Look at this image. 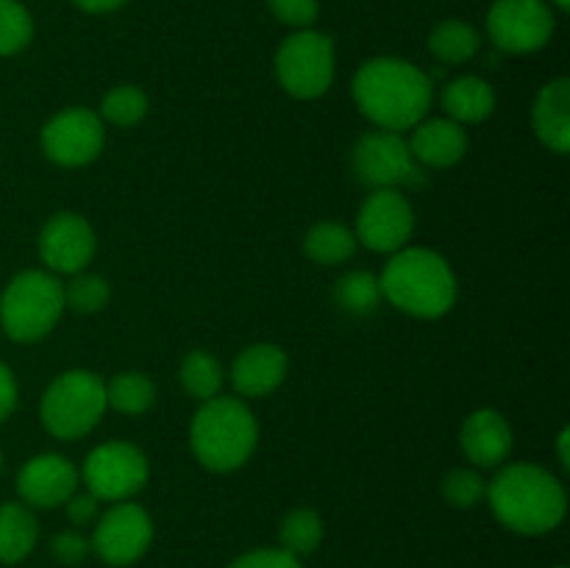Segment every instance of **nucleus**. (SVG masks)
<instances>
[{
    "label": "nucleus",
    "mask_w": 570,
    "mask_h": 568,
    "mask_svg": "<svg viewBox=\"0 0 570 568\" xmlns=\"http://www.w3.org/2000/svg\"><path fill=\"white\" fill-rule=\"evenodd\" d=\"M354 100L362 115L384 131L415 128L434 100L432 78L415 65L393 56L365 61L354 76Z\"/></svg>",
    "instance_id": "1"
},
{
    "label": "nucleus",
    "mask_w": 570,
    "mask_h": 568,
    "mask_svg": "<svg viewBox=\"0 0 570 568\" xmlns=\"http://www.w3.org/2000/svg\"><path fill=\"white\" fill-rule=\"evenodd\" d=\"M490 507L518 535H546L566 518L568 496L560 479L534 462H515L488 484Z\"/></svg>",
    "instance_id": "2"
},
{
    "label": "nucleus",
    "mask_w": 570,
    "mask_h": 568,
    "mask_svg": "<svg viewBox=\"0 0 570 568\" xmlns=\"http://www.w3.org/2000/svg\"><path fill=\"white\" fill-rule=\"evenodd\" d=\"M382 298L415 317H443L456 304V278L449 262L429 248H401L379 276Z\"/></svg>",
    "instance_id": "3"
},
{
    "label": "nucleus",
    "mask_w": 570,
    "mask_h": 568,
    "mask_svg": "<svg viewBox=\"0 0 570 568\" xmlns=\"http://www.w3.org/2000/svg\"><path fill=\"white\" fill-rule=\"evenodd\" d=\"M259 429L254 415L239 399L215 395L204 401L189 427V445L198 462L209 471L226 473L245 466L254 454Z\"/></svg>",
    "instance_id": "4"
},
{
    "label": "nucleus",
    "mask_w": 570,
    "mask_h": 568,
    "mask_svg": "<svg viewBox=\"0 0 570 568\" xmlns=\"http://www.w3.org/2000/svg\"><path fill=\"white\" fill-rule=\"evenodd\" d=\"M65 312V290L53 273L22 271L0 295V323L17 343H37L53 332Z\"/></svg>",
    "instance_id": "5"
},
{
    "label": "nucleus",
    "mask_w": 570,
    "mask_h": 568,
    "mask_svg": "<svg viewBox=\"0 0 570 568\" xmlns=\"http://www.w3.org/2000/svg\"><path fill=\"white\" fill-rule=\"evenodd\" d=\"M106 384L89 371H67L42 395V423L53 438L76 440L92 432L106 412Z\"/></svg>",
    "instance_id": "6"
},
{
    "label": "nucleus",
    "mask_w": 570,
    "mask_h": 568,
    "mask_svg": "<svg viewBox=\"0 0 570 568\" xmlns=\"http://www.w3.org/2000/svg\"><path fill=\"white\" fill-rule=\"evenodd\" d=\"M276 78L293 98H321L334 81V42L326 33H289L276 50Z\"/></svg>",
    "instance_id": "7"
},
{
    "label": "nucleus",
    "mask_w": 570,
    "mask_h": 568,
    "mask_svg": "<svg viewBox=\"0 0 570 568\" xmlns=\"http://www.w3.org/2000/svg\"><path fill=\"white\" fill-rule=\"evenodd\" d=\"M351 165L356 178L373 189L421 187L426 173L412 156L410 143L395 131H367L356 139L351 150Z\"/></svg>",
    "instance_id": "8"
},
{
    "label": "nucleus",
    "mask_w": 570,
    "mask_h": 568,
    "mask_svg": "<svg viewBox=\"0 0 570 568\" xmlns=\"http://www.w3.org/2000/svg\"><path fill=\"white\" fill-rule=\"evenodd\" d=\"M148 482V460L122 440L98 445L83 462V484L100 501H128Z\"/></svg>",
    "instance_id": "9"
},
{
    "label": "nucleus",
    "mask_w": 570,
    "mask_h": 568,
    "mask_svg": "<svg viewBox=\"0 0 570 568\" xmlns=\"http://www.w3.org/2000/svg\"><path fill=\"white\" fill-rule=\"evenodd\" d=\"M488 33L507 53H534L554 37V11L546 0H495Z\"/></svg>",
    "instance_id": "10"
},
{
    "label": "nucleus",
    "mask_w": 570,
    "mask_h": 568,
    "mask_svg": "<svg viewBox=\"0 0 570 568\" xmlns=\"http://www.w3.org/2000/svg\"><path fill=\"white\" fill-rule=\"evenodd\" d=\"M415 228L412 204L399 189H373L356 215V243L376 254H395L406 248Z\"/></svg>",
    "instance_id": "11"
},
{
    "label": "nucleus",
    "mask_w": 570,
    "mask_h": 568,
    "mask_svg": "<svg viewBox=\"0 0 570 568\" xmlns=\"http://www.w3.org/2000/svg\"><path fill=\"white\" fill-rule=\"evenodd\" d=\"M150 540H154V521L148 512L134 501H117L95 523L89 546L109 566H131L148 551Z\"/></svg>",
    "instance_id": "12"
},
{
    "label": "nucleus",
    "mask_w": 570,
    "mask_h": 568,
    "mask_svg": "<svg viewBox=\"0 0 570 568\" xmlns=\"http://www.w3.org/2000/svg\"><path fill=\"white\" fill-rule=\"evenodd\" d=\"M104 120L89 109H65L42 128V150L61 167H81L104 150Z\"/></svg>",
    "instance_id": "13"
},
{
    "label": "nucleus",
    "mask_w": 570,
    "mask_h": 568,
    "mask_svg": "<svg viewBox=\"0 0 570 568\" xmlns=\"http://www.w3.org/2000/svg\"><path fill=\"white\" fill-rule=\"evenodd\" d=\"M95 254V232L76 212H59L39 234V256L53 273H81Z\"/></svg>",
    "instance_id": "14"
},
{
    "label": "nucleus",
    "mask_w": 570,
    "mask_h": 568,
    "mask_svg": "<svg viewBox=\"0 0 570 568\" xmlns=\"http://www.w3.org/2000/svg\"><path fill=\"white\" fill-rule=\"evenodd\" d=\"M78 488V471L67 457L59 454H39L31 457L26 466L20 468L17 477V490H20L22 501L28 507H39V510H50L59 507L76 493Z\"/></svg>",
    "instance_id": "15"
},
{
    "label": "nucleus",
    "mask_w": 570,
    "mask_h": 568,
    "mask_svg": "<svg viewBox=\"0 0 570 568\" xmlns=\"http://www.w3.org/2000/svg\"><path fill=\"white\" fill-rule=\"evenodd\" d=\"M460 443L473 466L495 468L510 457L512 429L499 410H476L462 423Z\"/></svg>",
    "instance_id": "16"
},
{
    "label": "nucleus",
    "mask_w": 570,
    "mask_h": 568,
    "mask_svg": "<svg viewBox=\"0 0 570 568\" xmlns=\"http://www.w3.org/2000/svg\"><path fill=\"white\" fill-rule=\"evenodd\" d=\"M287 376V354L278 345H248L232 365V384L245 399L271 395Z\"/></svg>",
    "instance_id": "17"
},
{
    "label": "nucleus",
    "mask_w": 570,
    "mask_h": 568,
    "mask_svg": "<svg viewBox=\"0 0 570 568\" xmlns=\"http://www.w3.org/2000/svg\"><path fill=\"white\" fill-rule=\"evenodd\" d=\"M410 150L421 167L426 165L443 170V167L456 165L468 154V134L460 123L449 120V117L421 120L412 128Z\"/></svg>",
    "instance_id": "18"
},
{
    "label": "nucleus",
    "mask_w": 570,
    "mask_h": 568,
    "mask_svg": "<svg viewBox=\"0 0 570 568\" xmlns=\"http://www.w3.org/2000/svg\"><path fill=\"white\" fill-rule=\"evenodd\" d=\"M534 134L554 154L566 156L570 150V81L554 78L540 89L532 109Z\"/></svg>",
    "instance_id": "19"
},
{
    "label": "nucleus",
    "mask_w": 570,
    "mask_h": 568,
    "mask_svg": "<svg viewBox=\"0 0 570 568\" xmlns=\"http://www.w3.org/2000/svg\"><path fill=\"white\" fill-rule=\"evenodd\" d=\"M449 120L468 126V123H484L495 111V92L484 78L462 76L454 78L440 95Z\"/></svg>",
    "instance_id": "20"
},
{
    "label": "nucleus",
    "mask_w": 570,
    "mask_h": 568,
    "mask_svg": "<svg viewBox=\"0 0 570 568\" xmlns=\"http://www.w3.org/2000/svg\"><path fill=\"white\" fill-rule=\"evenodd\" d=\"M39 523L26 505H0V562H20L33 551Z\"/></svg>",
    "instance_id": "21"
},
{
    "label": "nucleus",
    "mask_w": 570,
    "mask_h": 568,
    "mask_svg": "<svg viewBox=\"0 0 570 568\" xmlns=\"http://www.w3.org/2000/svg\"><path fill=\"white\" fill-rule=\"evenodd\" d=\"M429 50L443 65H462L479 50V31L465 20H443L429 33Z\"/></svg>",
    "instance_id": "22"
},
{
    "label": "nucleus",
    "mask_w": 570,
    "mask_h": 568,
    "mask_svg": "<svg viewBox=\"0 0 570 568\" xmlns=\"http://www.w3.org/2000/svg\"><path fill=\"white\" fill-rule=\"evenodd\" d=\"M304 248L309 254V259L317 262V265H343L345 259L354 256L356 237L343 223L323 221L309 228V234L304 239Z\"/></svg>",
    "instance_id": "23"
},
{
    "label": "nucleus",
    "mask_w": 570,
    "mask_h": 568,
    "mask_svg": "<svg viewBox=\"0 0 570 568\" xmlns=\"http://www.w3.org/2000/svg\"><path fill=\"white\" fill-rule=\"evenodd\" d=\"M156 388L145 373L126 371L117 373L109 384H106V404L115 407L117 412L126 415H142L154 407Z\"/></svg>",
    "instance_id": "24"
},
{
    "label": "nucleus",
    "mask_w": 570,
    "mask_h": 568,
    "mask_svg": "<svg viewBox=\"0 0 570 568\" xmlns=\"http://www.w3.org/2000/svg\"><path fill=\"white\" fill-rule=\"evenodd\" d=\"M278 538H282V549L289 551L293 557L312 555L323 540L321 516L315 510H309V507H298V510H293L282 521Z\"/></svg>",
    "instance_id": "25"
},
{
    "label": "nucleus",
    "mask_w": 570,
    "mask_h": 568,
    "mask_svg": "<svg viewBox=\"0 0 570 568\" xmlns=\"http://www.w3.org/2000/svg\"><path fill=\"white\" fill-rule=\"evenodd\" d=\"M181 384L193 399L209 401L215 395H220L223 388V368L220 362L215 360L206 351H189L181 362Z\"/></svg>",
    "instance_id": "26"
},
{
    "label": "nucleus",
    "mask_w": 570,
    "mask_h": 568,
    "mask_svg": "<svg viewBox=\"0 0 570 568\" xmlns=\"http://www.w3.org/2000/svg\"><path fill=\"white\" fill-rule=\"evenodd\" d=\"M334 295H337V304L343 310L354 312V315H367L382 301V287H379V278L373 273L354 271L340 278Z\"/></svg>",
    "instance_id": "27"
},
{
    "label": "nucleus",
    "mask_w": 570,
    "mask_h": 568,
    "mask_svg": "<svg viewBox=\"0 0 570 568\" xmlns=\"http://www.w3.org/2000/svg\"><path fill=\"white\" fill-rule=\"evenodd\" d=\"M100 115L111 126H137L148 115V95L139 87H128V84L126 87H115L111 92H106L104 104H100Z\"/></svg>",
    "instance_id": "28"
},
{
    "label": "nucleus",
    "mask_w": 570,
    "mask_h": 568,
    "mask_svg": "<svg viewBox=\"0 0 570 568\" xmlns=\"http://www.w3.org/2000/svg\"><path fill=\"white\" fill-rule=\"evenodd\" d=\"M33 37V20L20 0H0V56L20 53Z\"/></svg>",
    "instance_id": "29"
},
{
    "label": "nucleus",
    "mask_w": 570,
    "mask_h": 568,
    "mask_svg": "<svg viewBox=\"0 0 570 568\" xmlns=\"http://www.w3.org/2000/svg\"><path fill=\"white\" fill-rule=\"evenodd\" d=\"M61 290H65V306L81 312V315H92L109 304V284L95 273H81L72 282L61 284Z\"/></svg>",
    "instance_id": "30"
},
{
    "label": "nucleus",
    "mask_w": 570,
    "mask_h": 568,
    "mask_svg": "<svg viewBox=\"0 0 570 568\" xmlns=\"http://www.w3.org/2000/svg\"><path fill=\"white\" fill-rule=\"evenodd\" d=\"M488 493V482L479 477L473 468H454L449 477L443 479V496L449 505L460 507V510H471Z\"/></svg>",
    "instance_id": "31"
},
{
    "label": "nucleus",
    "mask_w": 570,
    "mask_h": 568,
    "mask_svg": "<svg viewBox=\"0 0 570 568\" xmlns=\"http://www.w3.org/2000/svg\"><path fill=\"white\" fill-rule=\"evenodd\" d=\"M267 6L278 22L293 28H309L321 14L317 0H267Z\"/></svg>",
    "instance_id": "32"
},
{
    "label": "nucleus",
    "mask_w": 570,
    "mask_h": 568,
    "mask_svg": "<svg viewBox=\"0 0 570 568\" xmlns=\"http://www.w3.org/2000/svg\"><path fill=\"white\" fill-rule=\"evenodd\" d=\"M228 568H304L298 557L284 549H254L248 555L237 557Z\"/></svg>",
    "instance_id": "33"
},
{
    "label": "nucleus",
    "mask_w": 570,
    "mask_h": 568,
    "mask_svg": "<svg viewBox=\"0 0 570 568\" xmlns=\"http://www.w3.org/2000/svg\"><path fill=\"white\" fill-rule=\"evenodd\" d=\"M89 540L83 538L81 532H59L53 535V540H50V551H53L56 560L67 562V566H76V562H81L83 557L89 555Z\"/></svg>",
    "instance_id": "34"
},
{
    "label": "nucleus",
    "mask_w": 570,
    "mask_h": 568,
    "mask_svg": "<svg viewBox=\"0 0 570 568\" xmlns=\"http://www.w3.org/2000/svg\"><path fill=\"white\" fill-rule=\"evenodd\" d=\"M65 505H67V518H70V523L83 527V523H89L92 518H98L100 499H95V496L87 490V493H72Z\"/></svg>",
    "instance_id": "35"
},
{
    "label": "nucleus",
    "mask_w": 570,
    "mask_h": 568,
    "mask_svg": "<svg viewBox=\"0 0 570 568\" xmlns=\"http://www.w3.org/2000/svg\"><path fill=\"white\" fill-rule=\"evenodd\" d=\"M17 407V382H14V373L0 362V423L14 412Z\"/></svg>",
    "instance_id": "36"
},
{
    "label": "nucleus",
    "mask_w": 570,
    "mask_h": 568,
    "mask_svg": "<svg viewBox=\"0 0 570 568\" xmlns=\"http://www.w3.org/2000/svg\"><path fill=\"white\" fill-rule=\"evenodd\" d=\"M81 11H89V14H109V11H117L120 6H126L128 0H72Z\"/></svg>",
    "instance_id": "37"
},
{
    "label": "nucleus",
    "mask_w": 570,
    "mask_h": 568,
    "mask_svg": "<svg viewBox=\"0 0 570 568\" xmlns=\"http://www.w3.org/2000/svg\"><path fill=\"white\" fill-rule=\"evenodd\" d=\"M568 445H570V432H568V429H562L560 438H557V454H560V466H562V468H570Z\"/></svg>",
    "instance_id": "38"
},
{
    "label": "nucleus",
    "mask_w": 570,
    "mask_h": 568,
    "mask_svg": "<svg viewBox=\"0 0 570 568\" xmlns=\"http://www.w3.org/2000/svg\"><path fill=\"white\" fill-rule=\"evenodd\" d=\"M551 3H554L560 11H568L570 9V0H551Z\"/></svg>",
    "instance_id": "39"
},
{
    "label": "nucleus",
    "mask_w": 570,
    "mask_h": 568,
    "mask_svg": "<svg viewBox=\"0 0 570 568\" xmlns=\"http://www.w3.org/2000/svg\"><path fill=\"white\" fill-rule=\"evenodd\" d=\"M0 471H3V454H0Z\"/></svg>",
    "instance_id": "40"
},
{
    "label": "nucleus",
    "mask_w": 570,
    "mask_h": 568,
    "mask_svg": "<svg viewBox=\"0 0 570 568\" xmlns=\"http://www.w3.org/2000/svg\"><path fill=\"white\" fill-rule=\"evenodd\" d=\"M557 568H566V566H557Z\"/></svg>",
    "instance_id": "41"
}]
</instances>
